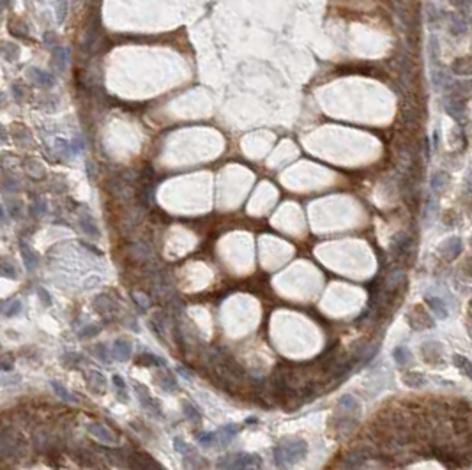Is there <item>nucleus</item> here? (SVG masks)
I'll return each instance as SVG.
<instances>
[{"label":"nucleus","mask_w":472,"mask_h":470,"mask_svg":"<svg viewBox=\"0 0 472 470\" xmlns=\"http://www.w3.org/2000/svg\"><path fill=\"white\" fill-rule=\"evenodd\" d=\"M308 453V444L299 438H287L274 447V462L278 467H292Z\"/></svg>","instance_id":"1"},{"label":"nucleus","mask_w":472,"mask_h":470,"mask_svg":"<svg viewBox=\"0 0 472 470\" xmlns=\"http://www.w3.org/2000/svg\"><path fill=\"white\" fill-rule=\"evenodd\" d=\"M219 469H253L262 467V460L257 454H232L218 463Z\"/></svg>","instance_id":"2"},{"label":"nucleus","mask_w":472,"mask_h":470,"mask_svg":"<svg viewBox=\"0 0 472 470\" xmlns=\"http://www.w3.org/2000/svg\"><path fill=\"white\" fill-rule=\"evenodd\" d=\"M412 249V239L407 234H398L395 239L391 240V255L395 258H405Z\"/></svg>","instance_id":"3"},{"label":"nucleus","mask_w":472,"mask_h":470,"mask_svg":"<svg viewBox=\"0 0 472 470\" xmlns=\"http://www.w3.org/2000/svg\"><path fill=\"white\" fill-rule=\"evenodd\" d=\"M444 108L448 115H451L455 120H464L465 117V99L460 96H449L444 101Z\"/></svg>","instance_id":"4"},{"label":"nucleus","mask_w":472,"mask_h":470,"mask_svg":"<svg viewBox=\"0 0 472 470\" xmlns=\"http://www.w3.org/2000/svg\"><path fill=\"white\" fill-rule=\"evenodd\" d=\"M338 409L339 410H343V413H347V415H359V412H361V405H359V402L355 400L352 394H347V396H343L341 400H339V403H338Z\"/></svg>","instance_id":"5"},{"label":"nucleus","mask_w":472,"mask_h":470,"mask_svg":"<svg viewBox=\"0 0 472 470\" xmlns=\"http://www.w3.org/2000/svg\"><path fill=\"white\" fill-rule=\"evenodd\" d=\"M27 74L32 78V81H36L37 85H41V87H52L53 83H55V80H53L52 74L46 73V71H43V69L30 67Z\"/></svg>","instance_id":"6"},{"label":"nucleus","mask_w":472,"mask_h":470,"mask_svg":"<svg viewBox=\"0 0 472 470\" xmlns=\"http://www.w3.org/2000/svg\"><path fill=\"white\" fill-rule=\"evenodd\" d=\"M451 71L458 76H471L472 74V59L469 57H462L456 59L451 65Z\"/></svg>","instance_id":"7"},{"label":"nucleus","mask_w":472,"mask_h":470,"mask_svg":"<svg viewBox=\"0 0 472 470\" xmlns=\"http://www.w3.org/2000/svg\"><path fill=\"white\" fill-rule=\"evenodd\" d=\"M426 304L437 318H446V316H448V308H446V304L442 299H439V297H428Z\"/></svg>","instance_id":"8"},{"label":"nucleus","mask_w":472,"mask_h":470,"mask_svg":"<svg viewBox=\"0 0 472 470\" xmlns=\"http://www.w3.org/2000/svg\"><path fill=\"white\" fill-rule=\"evenodd\" d=\"M460 251H462V240L456 239V237H453V239L446 240V244H442V253L448 256V260H455Z\"/></svg>","instance_id":"9"},{"label":"nucleus","mask_w":472,"mask_h":470,"mask_svg":"<svg viewBox=\"0 0 472 470\" xmlns=\"http://www.w3.org/2000/svg\"><path fill=\"white\" fill-rule=\"evenodd\" d=\"M442 347L439 343H424L423 345V355L428 362H439Z\"/></svg>","instance_id":"10"},{"label":"nucleus","mask_w":472,"mask_h":470,"mask_svg":"<svg viewBox=\"0 0 472 470\" xmlns=\"http://www.w3.org/2000/svg\"><path fill=\"white\" fill-rule=\"evenodd\" d=\"M69 62V52L62 46H57L53 50V65L57 67V71H64L66 65Z\"/></svg>","instance_id":"11"},{"label":"nucleus","mask_w":472,"mask_h":470,"mask_svg":"<svg viewBox=\"0 0 472 470\" xmlns=\"http://www.w3.org/2000/svg\"><path fill=\"white\" fill-rule=\"evenodd\" d=\"M439 57H440L439 41H437L435 36H432L430 39H428V59H430V64H432L433 67L439 65Z\"/></svg>","instance_id":"12"},{"label":"nucleus","mask_w":472,"mask_h":470,"mask_svg":"<svg viewBox=\"0 0 472 470\" xmlns=\"http://www.w3.org/2000/svg\"><path fill=\"white\" fill-rule=\"evenodd\" d=\"M404 384L407 385V387H423V385L426 384V377H424L423 373L408 371L404 375Z\"/></svg>","instance_id":"13"},{"label":"nucleus","mask_w":472,"mask_h":470,"mask_svg":"<svg viewBox=\"0 0 472 470\" xmlns=\"http://www.w3.org/2000/svg\"><path fill=\"white\" fill-rule=\"evenodd\" d=\"M467 21L464 20V18L460 16H451V20H449V32L453 34V36H464L465 32H467Z\"/></svg>","instance_id":"14"},{"label":"nucleus","mask_w":472,"mask_h":470,"mask_svg":"<svg viewBox=\"0 0 472 470\" xmlns=\"http://www.w3.org/2000/svg\"><path fill=\"white\" fill-rule=\"evenodd\" d=\"M393 357H395V361L398 362V364L405 366V364H408V362H410L412 353H410V350L405 347V345H400V347H396V349L393 350Z\"/></svg>","instance_id":"15"},{"label":"nucleus","mask_w":472,"mask_h":470,"mask_svg":"<svg viewBox=\"0 0 472 470\" xmlns=\"http://www.w3.org/2000/svg\"><path fill=\"white\" fill-rule=\"evenodd\" d=\"M453 364L460 369L464 375H467L469 378H472V362L469 361L467 357L464 355H455L453 357Z\"/></svg>","instance_id":"16"},{"label":"nucleus","mask_w":472,"mask_h":470,"mask_svg":"<svg viewBox=\"0 0 472 470\" xmlns=\"http://www.w3.org/2000/svg\"><path fill=\"white\" fill-rule=\"evenodd\" d=\"M53 9H55L57 21L62 23L67 16V0H53Z\"/></svg>","instance_id":"17"},{"label":"nucleus","mask_w":472,"mask_h":470,"mask_svg":"<svg viewBox=\"0 0 472 470\" xmlns=\"http://www.w3.org/2000/svg\"><path fill=\"white\" fill-rule=\"evenodd\" d=\"M0 52H2V55H4L7 60H16L18 55H20V48H18L14 43H5V45L0 48Z\"/></svg>","instance_id":"18"},{"label":"nucleus","mask_w":472,"mask_h":470,"mask_svg":"<svg viewBox=\"0 0 472 470\" xmlns=\"http://www.w3.org/2000/svg\"><path fill=\"white\" fill-rule=\"evenodd\" d=\"M448 180H449V177H448V174H435L433 175V178H432V187L435 191H439V189H442L444 187V184H448Z\"/></svg>","instance_id":"19"},{"label":"nucleus","mask_w":472,"mask_h":470,"mask_svg":"<svg viewBox=\"0 0 472 470\" xmlns=\"http://www.w3.org/2000/svg\"><path fill=\"white\" fill-rule=\"evenodd\" d=\"M439 18H440V16H439V11H437L435 5H433V4L428 5V20H430V21L433 23V21H437Z\"/></svg>","instance_id":"20"},{"label":"nucleus","mask_w":472,"mask_h":470,"mask_svg":"<svg viewBox=\"0 0 472 470\" xmlns=\"http://www.w3.org/2000/svg\"><path fill=\"white\" fill-rule=\"evenodd\" d=\"M453 4L456 5V7H469V4H471V0H451Z\"/></svg>","instance_id":"21"},{"label":"nucleus","mask_w":472,"mask_h":470,"mask_svg":"<svg viewBox=\"0 0 472 470\" xmlns=\"http://www.w3.org/2000/svg\"><path fill=\"white\" fill-rule=\"evenodd\" d=\"M7 5H9V0H0V11H2V9H5Z\"/></svg>","instance_id":"22"},{"label":"nucleus","mask_w":472,"mask_h":470,"mask_svg":"<svg viewBox=\"0 0 472 470\" xmlns=\"http://www.w3.org/2000/svg\"><path fill=\"white\" fill-rule=\"evenodd\" d=\"M398 2H400V4H402V5H407L408 0H398Z\"/></svg>","instance_id":"23"},{"label":"nucleus","mask_w":472,"mask_h":470,"mask_svg":"<svg viewBox=\"0 0 472 470\" xmlns=\"http://www.w3.org/2000/svg\"><path fill=\"white\" fill-rule=\"evenodd\" d=\"M0 219H2V209H0Z\"/></svg>","instance_id":"24"}]
</instances>
